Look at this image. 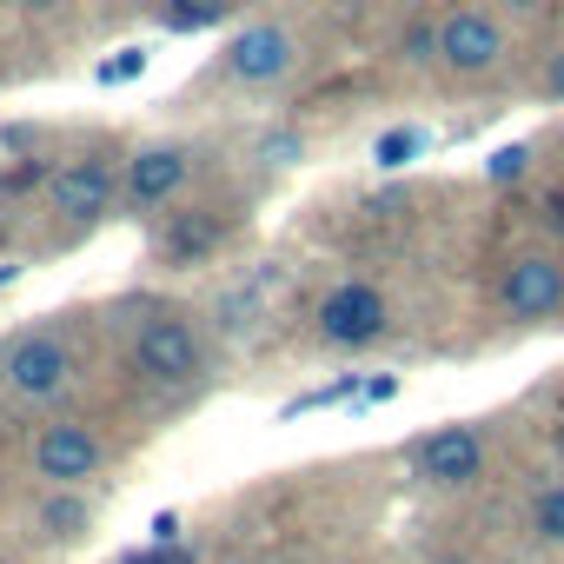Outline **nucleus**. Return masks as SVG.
<instances>
[{"label":"nucleus","instance_id":"nucleus-1","mask_svg":"<svg viewBox=\"0 0 564 564\" xmlns=\"http://www.w3.org/2000/svg\"><path fill=\"white\" fill-rule=\"evenodd\" d=\"M498 300H505V313H511L518 326L557 319V313H564V265H557L551 252H524V259H511Z\"/></svg>","mask_w":564,"mask_h":564},{"label":"nucleus","instance_id":"nucleus-2","mask_svg":"<svg viewBox=\"0 0 564 564\" xmlns=\"http://www.w3.org/2000/svg\"><path fill=\"white\" fill-rule=\"evenodd\" d=\"M319 333H326V346H346V352L372 346V339L386 333V293L366 286V279H346V286H333L326 306H319Z\"/></svg>","mask_w":564,"mask_h":564},{"label":"nucleus","instance_id":"nucleus-3","mask_svg":"<svg viewBox=\"0 0 564 564\" xmlns=\"http://www.w3.org/2000/svg\"><path fill=\"white\" fill-rule=\"evenodd\" d=\"M438 61L452 74H485L505 61V28L485 14V8H458L438 21Z\"/></svg>","mask_w":564,"mask_h":564},{"label":"nucleus","instance_id":"nucleus-4","mask_svg":"<svg viewBox=\"0 0 564 564\" xmlns=\"http://www.w3.org/2000/svg\"><path fill=\"white\" fill-rule=\"evenodd\" d=\"M133 366H140L147 379H160V386L199 379V339H193V326H180V319H147V326L133 333Z\"/></svg>","mask_w":564,"mask_h":564},{"label":"nucleus","instance_id":"nucleus-5","mask_svg":"<svg viewBox=\"0 0 564 564\" xmlns=\"http://www.w3.org/2000/svg\"><path fill=\"white\" fill-rule=\"evenodd\" d=\"M412 465L425 485H471L485 471V432L478 425H438L432 438H419Z\"/></svg>","mask_w":564,"mask_h":564},{"label":"nucleus","instance_id":"nucleus-6","mask_svg":"<svg viewBox=\"0 0 564 564\" xmlns=\"http://www.w3.org/2000/svg\"><path fill=\"white\" fill-rule=\"evenodd\" d=\"M67 372H74V352H67L54 333H34V339H21V346L8 352V386H14L21 399H54V392L67 386Z\"/></svg>","mask_w":564,"mask_h":564},{"label":"nucleus","instance_id":"nucleus-7","mask_svg":"<svg viewBox=\"0 0 564 564\" xmlns=\"http://www.w3.org/2000/svg\"><path fill=\"white\" fill-rule=\"evenodd\" d=\"M286 67H293V34H286V28H272V21L246 28V34L226 47V74L246 80V87H272Z\"/></svg>","mask_w":564,"mask_h":564},{"label":"nucleus","instance_id":"nucleus-8","mask_svg":"<svg viewBox=\"0 0 564 564\" xmlns=\"http://www.w3.org/2000/svg\"><path fill=\"white\" fill-rule=\"evenodd\" d=\"M113 206V166L107 160H74L54 173V213L61 219H100Z\"/></svg>","mask_w":564,"mask_h":564},{"label":"nucleus","instance_id":"nucleus-9","mask_svg":"<svg viewBox=\"0 0 564 564\" xmlns=\"http://www.w3.org/2000/svg\"><path fill=\"white\" fill-rule=\"evenodd\" d=\"M94 465H100V438H94L87 425H47L41 445H34V471L54 478V485H74V478H87Z\"/></svg>","mask_w":564,"mask_h":564},{"label":"nucleus","instance_id":"nucleus-10","mask_svg":"<svg viewBox=\"0 0 564 564\" xmlns=\"http://www.w3.org/2000/svg\"><path fill=\"white\" fill-rule=\"evenodd\" d=\"M186 173H193V160L180 147H147L127 166V193H133V206H160V199H173L186 186Z\"/></svg>","mask_w":564,"mask_h":564},{"label":"nucleus","instance_id":"nucleus-11","mask_svg":"<svg viewBox=\"0 0 564 564\" xmlns=\"http://www.w3.org/2000/svg\"><path fill=\"white\" fill-rule=\"evenodd\" d=\"M419 153H425V133H419V127H392V133H379V147H372V160H379L386 173L412 166Z\"/></svg>","mask_w":564,"mask_h":564},{"label":"nucleus","instance_id":"nucleus-12","mask_svg":"<svg viewBox=\"0 0 564 564\" xmlns=\"http://www.w3.org/2000/svg\"><path fill=\"white\" fill-rule=\"evenodd\" d=\"M531 531H538L544 544H564V478L531 498Z\"/></svg>","mask_w":564,"mask_h":564},{"label":"nucleus","instance_id":"nucleus-13","mask_svg":"<svg viewBox=\"0 0 564 564\" xmlns=\"http://www.w3.org/2000/svg\"><path fill=\"white\" fill-rule=\"evenodd\" d=\"M213 239H219V226H213V219H180V226L166 232V252H173V259H199Z\"/></svg>","mask_w":564,"mask_h":564},{"label":"nucleus","instance_id":"nucleus-14","mask_svg":"<svg viewBox=\"0 0 564 564\" xmlns=\"http://www.w3.org/2000/svg\"><path fill=\"white\" fill-rule=\"evenodd\" d=\"M226 8H232V0H173V8H166V28H213V21H226Z\"/></svg>","mask_w":564,"mask_h":564},{"label":"nucleus","instance_id":"nucleus-15","mask_svg":"<svg viewBox=\"0 0 564 564\" xmlns=\"http://www.w3.org/2000/svg\"><path fill=\"white\" fill-rule=\"evenodd\" d=\"M41 524H47L54 538H74V531L87 524V505H80V498H54V505L41 511Z\"/></svg>","mask_w":564,"mask_h":564},{"label":"nucleus","instance_id":"nucleus-16","mask_svg":"<svg viewBox=\"0 0 564 564\" xmlns=\"http://www.w3.org/2000/svg\"><path fill=\"white\" fill-rule=\"evenodd\" d=\"M133 74H147V47H120V54L100 67V80H107V87H120V80H133Z\"/></svg>","mask_w":564,"mask_h":564},{"label":"nucleus","instance_id":"nucleus-17","mask_svg":"<svg viewBox=\"0 0 564 564\" xmlns=\"http://www.w3.org/2000/svg\"><path fill=\"white\" fill-rule=\"evenodd\" d=\"M524 160H531V147H524V140H511V147H498V153H491V166H485V173H491V180H518V173H524Z\"/></svg>","mask_w":564,"mask_h":564},{"label":"nucleus","instance_id":"nucleus-18","mask_svg":"<svg viewBox=\"0 0 564 564\" xmlns=\"http://www.w3.org/2000/svg\"><path fill=\"white\" fill-rule=\"evenodd\" d=\"M259 160H265V166H293V160H300V133H265V140H259Z\"/></svg>","mask_w":564,"mask_h":564},{"label":"nucleus","instance_id":"nucleus-19","mask_svg":"<svg viewBox=\"0 0 564 564\" xmlns=\"http://www.w3.org/2000/svg\"><path fill=\"white\" fill-rule=\"evenodd\" d=\"M41 180H47V160H28V166H14L0 186H8V193H28V186H41Z\"/></svg>","mask_w":564,"mask_h":564},{"label":"nucleus","instance_id":"nucleus-20","mask_svg":"<svg viewBox=\"0 0 564 564\" xmlns=\"http://www.w3.org/2000/svg\"><path fill=\"white\" fill-rule=\"evenodd\" d=\"M405 54H412V61H432V54H438V34H432V28H412V34H405Z\"/></svg>","mask_w":564,"mask_h":564},{"label":"nucleus","instance_id":"nucleus-21","mask_svg":"<svg viewBox=\"0 0 564 564\" xmlns=\"http://www.w3.org/2000/svg\"><path fill=\"white\" fill-rule=\"evenodd\" d=\"M544 100H564V47L544 61Z\"/></svg>","mask_w":564,"mask_h":564},{"label":"nucleus","instance_id":"nucleus-22","mask_svg":"<svg viewBox=\"0 0 564 564\" xmlns=\"http://www.w3.org/2000/svg\"><path fill=\"white\" fill-rule=\"evenodd\" d=\"M127 564H193V551H180V544H160V551H147V557H127Z\"/></svg>","mask_w":564,"mask_h":564},{"label":"nucleus","instance_id":"nucleus-23","mask_svg":"<svg viewBox=\"0 0 564 564\" xmlns=\"http://www.w3.org/2000/svg\"><path fill=\"white\" fill-rule=\"evenodd\" d=\"M173 538H180V511H160L153 518V544H173Z\"/></svg>","mask_w":564,"mask_h":564},{"label":"nucleus","instance_id":"nucleus-24","mask_svg":"<svg viewBox=\"0 0 564 564\" xmlns=\"http://www.w3.org/2000/svg\"><path fill=\"white\" fill-rule=\"evenodd\" d=\"M359 392H366V399H392V392H399V379H366Z\"/></svg>","mask_w":564,"mask_h":564},{"label":"nucleus","instance_id":"nucleus-25","mask_svg":"<svg viewBox=\"0 0 564 564\" xmlns=\"http://www.w3.org/2000/svg\"><path fill=\"white\" fill-rule=\"evenodd\" d=\"M21 8H28V14H54V8H61V0H21Z\"/></svg>","mask_w":564,"mask_h":564},{"label":"nucleus","instance_id":"nucleus-26","mask_svg":"<svg viewBox=\"0 0 564 564\" xmlns=\"http://www.w3.org/2000/svg\"><path fill=\"white\" fill-rule=\"evenodd\" d=\"M14 286V265H0V293H8Z\"/></svg>","mask_w":564,"mask_h":564},{"label":"nucleus","instance_id":"nucleus-27","mask_svg":"<svg viewBox=\"0 0 564 564\" xmlns=\"http://www.w3.org/2000/svg\"><path fill=\"white\" fill-rule=\"evenodd\" d=\"M505 8H518V14H524V8H538V0H505Z\"/></svg>","mask_w":564,"mask_h":564},{"label":"nucleus","instance_id":"nucleus-28","mask_svg":"<svg viewBox=\"0 0 564 564\" xmlns=\"http://www.w3.org/2000/svg\"><path fill=\"white\" fill-rule=\"evenodd\" d=\"M557 219H564V199H557Z\"/></svg>","mask_w":564,"mask_h":564}]
</instances>
